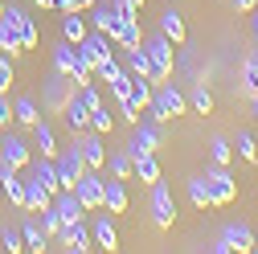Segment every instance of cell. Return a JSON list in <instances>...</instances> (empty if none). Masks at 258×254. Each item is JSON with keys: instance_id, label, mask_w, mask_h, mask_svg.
<instances>
[{"instance_id": "cell-26", "label": "cell", "mask_w": 258, "mask_h": 254, "mask_svg": "<svg viewBox=\"0 0 258 254\" xmlns=\"http://www.w3.org/2000/svg\"><path fill=\"white\" fill-rule=\"evenodd\" d=\"M61 37H66V41H82L86 37V21L78 13H66V17H61Z\"/></svg>"}, {"instance_id": "cell-40", "label": "cell", "mask_w": 258, "mask_h": 254, "mask_svg": "<svg viewBox=\"0 0 258 254\" xmlns=\"http://www.w3.org/2000/svg\"><path fill=\"white\" fill-rule=\"evenodd\" d=\"M242 82H246V90H250V94H258V66H254V61H246Z\"/></svg>"}, {"instance_id": "cell-42", "label": "cell", "mask_w": 258, "mask_h": 254, "mask_svg": "<svg viewBox=\"0 0 258 254\" xmlns=\"http://www.w3.org/2000/svg\"><path fill=\"white\" fill-rule=\"evenodd\" d=\"M254 5H258V0H234V9H238V13H250Z\"/></svg>"}, {"instance_id": "cell-43", "label": "cell", "mask_w": 258, "mask_h": 254, "mask_svg": "<svg viewBox=\"0 0 258 254\" xmlns=\"http://www.w3.org/2000/svg\"><path fill=\"white\" fill-rule=\"evenodd\" d=\"M119 5H127V9H136V13H140V9H144V0H119Z\"/></svg>"}, {"instance_id": "cell-21", "label": "cell", "mask_w": 258, "mask_h": 254, "mask_svg": "<svg viewBox=\"0 0 258 254\" xmlns=\"http://www.w3.org/2000/svg\"><path fill=\"white\" fill-rule=\"evenodd\" d=\"M160 33H164L172 45H180V41H184V21H180V13H176V9H164V17H160Z\"/></svg>"}, {"instance_id": "cell-5", "label": "cell", "mask_w": 258, "mask_h": 254, "mask_svg": "<svg viewBox=\"0 0 258 254\" xmlns=\"http://www.w3.org/2000/svg\"><path fill=\"white\" fill-rule=\"evenodd\" d=\"M254 246H258V238H254V230H250V226H242V221L225 226V230H221V238L213 242V250H217V254H230V250H238V254H250Z\"/></svg>"}, {"instance_id": "cell-9", "label": "cell", "mask_w": 258, "mask_h": 254, "mask_svg": "<svg viewBox=\"0 0 258 254\" xmlns=\"http://www.w3.org/2000/svg\"><path fill=\"white\" fill-rule=\"evenodd\" d=\"M152 221H156V226L160 230H172V221H176V205H172V193H168V188L164 184H152Z\"/></svg>"}, {"instance_id": "cell-25", "label": "cell", "mask_w": 258, "mask_h": 254, "mask_svg": "<svg viewBox=\"0 0 258 254\" xmlns=\"http://www.w3.org/2000/svg\"><path fill=\"white\" fill-rule=\"evenodd\" d=\"M33 132H37V148H41V156H49V160H53V156H57V144H53V127H49L45 119H37V123H33Z\"/></svg>"}, {"instance_id": "cell-38", "label": "cell", "mask_w": 258, "mask_h": 254, "mask_svg": "<svg viewBox=\"0 0 258 254\" xmlns=\"http://www.w3.org/2000/svg\"><path fill=\"white\" fill-rule=\"evenodd\" d=\"M192 107H197L201 115H209V111H213V94H209L205 86H197V90H192Z\"/></svg>"}, {"instance_id": "cell-29", "label": "cell", "mask_w": 258, "mask_h": 254, "mask_svg": "<svg viewBox=\"0 0 258 254\" xmlns=\"http://www.w3.org/2000/svg\"><path fill=\"white\" fill-rule=\"evenodd\" d=\"M21 238H25V250H33V254H41V250H45V230H41V226H33V221H29V226L21 230Z\"/></svg>"}, {"instance_id": "cell-15", "label": "cell", "mask_w": 258, "mask_h": 254, "mask_svg": "<svg viewBox=\"0 0 258 254\" xmlns=\"http://www.w3.org/2000/svg\"><path fill=\"white\" fill-rule=\"evenodd\" d=\"M103 209H107V213H123V209H127V188H123L119 176L103 180Z\"/></svg>"}, {"instance_id": "cell-3", "label": "cell", "mask_w": 258, "mask_h": 254, "mask_svg": "<svg viewBox=\"0 0 258 254\" xmlns=\"http://www.w3.org/2000/svg\"><path fill=\"white\" fill-rule=\"evenodd\" d=\"M53 70H61L74 86H86V82H90V66L82 61V53L74 49V41H61V45L53 49Z\"/></svg>"}, {"instance_id": "cell-48", "label": "cell", "mask_w": 258, "mask_h": 254, "mask_svg": "<svg viewBox=\"0 0 258 254\" xmlns=\"http://www.w3.org/2000/svg\"><path fill=\"white\" fill-rule=\"evenodd\" d=\"M0 193H5V188H0Z\"/></svg>"}, {"instance_id": "cell-6", "label": "cell", "mask_w": 258, "mask_h": 254, "mask_svg": "<svg viewBox=\"0 0 258 254\" xmlns=\"http://www.w3.org/2000/svg\"><path fill=\"white\" fill-rule=\"evenodd\" d=\"M144 53H148V61H152V82H160V78L172 74V41H168L164 33L152 37V41H144Z\"/></svg>"}, {"instance_id": "cell-31", "label": "cell", "mask_w": 258, "mask_h": 254, "mask_svg": "<svg viewBox=\"0 0 258 254\" xmlns=\"http://www.w3.org/2000/svg\"><path fill=\"white\" fill-rule=\"evenodd\" d=\"M148 99H152V86H148V78H136V74H132V103L144 111V107H148Z\"/></svg>"}, {"instance_id": "cell-17", "label": "cell", "mask_w": 258, "mask_h": 254, "mask_svg": "<svg viewBox=\"0 0 258 254\" xmlns=\"http://www.w3.org/2000/svg\"><path fill=\"white\" fill-rule=\"evenodd\" d=\"M61 242H66L70 250H78V254H82V250H90V242H94V238H90V230L82 226V217H78V221H66V226H61Z\"/></svg>"}, {"instance_id": "cell-47", "label": "cell", "mask_w": 258, "mask_h": 254, "mask_svg": "<svg viewBox=\"0 0 258 254\" xmlns=\"http://www.w3.org/2000/svg\"><path fill=\"white\" fill-rule=\"evenodd\" d=\"M0 13H5V0H0Z\"/></svg>"}, {"instance_id": "cell-46", "label": "cell", "mask_w": 258, "mask_h": 254, "mask_svg": "<svg viewBox=\"0 0 258 254\" xmlns=\"http://www.w3.org/2000/svg\"><path fill=\"white\" fill-rule=\"evenodd\" d=\"M254 119H258V94H254Z\"/></svg>"}, {"instance_id": "cell-4", "label": "cell", "mask_w": 258, "mask_h": 254, "mask_svg": "<svg viewBox=\"0 0 258 254\" xmlns=\"http://www.w3.org/2000/svg\"><path fill=\"white\" fill-rule=\"evenodd\" d=\"M148 111H152V119H176V115H184L188 111V103H184V94L168 82V86H160V90H152V99H148Z\"/></svg>"}, {"instance_id": "cell-32", "label": "cell", "mask_w": 258, "mask_h": 254, "mask_svg": "<svg viewBox=\"0 0 258 254\" xmlns=\"http://www.w3.org/2000/svg\"><path fill=\"white\" fill-rule=\"evenodd\" d=\"M41 230H45V238H53V234H61V217H57V209H53V201L41 209Z\"/></svg>"}, {"instance_id": "cell-33", "label": "cell", "mask_w": 258, "mask_h": 254, "mask_svg": "<svg viewBox=\"0 0 258 254\" xmlns=\"http://www.w3.org/2000/svg\"><path fill=\"white\" fill-rule=\"evenodd\" d=\"M90 132H99V136H107V132H111V115H107V107H103V103L90 111Z\"/></svg>"}, {"instance_id": "cell-16", "label": "cell", "mask_w": 258, "mask_h": 254, "mask_svg": "<svg viewBox=\"0 0 258 254\" xmlns=\"http://www.w3.org/2000/svg\"><path fill=\"white\" fill-rule=\"evenodd\" d=\"M0 160H5V164H13V168H25L29 160H33V156H29V144H25V140L9 136L5 144H0Z\"/></svg>"}, {"instance_id": "cell-28", "label": "cell", "mask_w": 258, "mask_h": 254, "mask_svg": "<svg viewBox=\"0 0 258 254\" xmlns=\"http://www.w3.org/2000/svg\"><path fill=\"white\" fill-rule=\"evenodd\" d=\"M188 201L197 205V209L213 205V201H209V184H205V176H192V180H188Z\"/></svg>"}, {"instance_id": "cell-23", "label": "cell", "mask_w": 258, "mask_h": 254, "mask_svg": "<svg viewBox=\"0 0 258 254\" xmlns=\"http://www.w3.org/2000/svg\"><path fill=\"white\" fill-rule=\"evenodd\" d=\"M127 70H132L136 78H148V82H152V61H148L144 45H132V49H127Z\"/></svg>"}, {"instance_id": "cell-45", "label": "cell", "mask_w": 258, "mask_h": 254, "mask_svg": "<svg viewBox=\"0 0 258 254\" xmlns=\"http://www.w3.org/2000/svg\"><path fill=\"white\" fill-rule=\"evenodd\" d=\"M250 61H254V66H258V49H254V53H250Z\"/></svg>"}, {"instance_id": "cell-30", "label": "cell", "mask_w": 258, "mask_h": 254, "mask_svg": "<svg viewBox=\"0 0 258 254\" xmlns=\"http://www.w3.org/2000/svg\"><path fill=\"white\" fill-rule=\"evenodd\" d=\"M94 74H103V78H107V86H111V82H119V78H123L127 70H123V66H119V61H115V57L107 53V57L99 61V66H94Z\"/></svg>"}, {"instance_id": "cell-24", "label": "cell", "mask_w": 258, "mask_h": 254, "mask_svg": "<svg viewBox=\"0 0 258 254\" xmlns=\"http://www.w3.org/2000/svg\"><path fill=\"white\" fill-rule=\"evenodd\" d=\"M90 238L99 242L103 250H115V246H119V234H115V226H111L107 217H99V221H94V230H90Z\"/></svg>"}, {"instance_id": "cell-36", "label": "cell", "mask_w": 258, "mask_h": 254, "mask_svg": "<svg viewBox=\"0 0 258 254\" xmlns=\"http://www.w3.org/2000/svg\"><path fill=\"white\" fill-rule=\"evenodd\" d=\"M111 176H119V180H127V176H132V156H127V152L111 156Z\"/></svg>"}, {"instance_id": "cell-22", "label": "cell", "mask_w": 258, "mask_h": 254, "mask_svg": "<svg viewBox=\"0 0 258 254\" xmlns=\"http://www.w3.org/2000/svg\"><path fill=\"white\" fill-rule=\"evenodd\" d=\"M33 176H37V180L49 188V197H53V193H61V180H57V168H53V160H49V156L33 164Z\"/></svg>"}, {"instance_id": "cell-2", "label": "cell", "mask_w": 258, "mask_h": 254, "mask_svg": "<svg viewBox=\"0 0 258 254\" xmlns=\"http://www.w3.org/2000/svg\"><path fill=\"white\" fill-rule=\"evenodd\" d=\"M33 45H37V25H33V17H25L21 9L0 13V49L25 53V49H33Z\"/></svg>"}, {"instance_id": "cell-35", "label": "cell", "mask_w": 258, "mask_h": 254, "mask_svg": "<svg viewBox=\"0 0 258 254\" xmlns=\"http://www.w3.org/2000/svg\"><path fill=\"white\" fill-rule=\"evenodd\" d=\"M0 250H9V254H21L25 250V238H21V230H5V238H0Z\"/></svg>"}, {"instance_id": "cell-14", "label": "cell", "mask_w": 258, "mask_h": 254, "mask_svg": "<svg viewBox=\"0 0 258 254\" xmlns=\"http://www.w3.org/2000/svg\"><path fill=\"white\" fill-rule=\"evenodd\" d=\"M160 148V132L148 123H136V136L127 140V156H140V152H156Z\"/></svg>"}, {"instance_id": "cell-18", "label": "cell", "mask_w": 258, "mask_h": 254, "mask_svg": "<svg viewBox=\"0 0 258 254\" xmlns=\"http://www.w3.org/2000/svg\"><path fill=\"white\" fill-rule=\"evenodd\" d=\"M132 172L144 180V184H156L160 180V164H156V152H140L132 156Z\"/></svg>"}, {"instance_id": "cell-19", "label": "cell", "mask_w": 258, "mask_h": 254, "mask_svg": "<svg viewBox=\"0 0 258 254\" xmlns=\"http://www.w3.org/2000/svg\"><path fill=\"white\" fill-rule=\"evenodd\" d=\"M78 152H82L86 168H103V160H107V152H103V136H99V132H94V136H86V140L78 144Z\"/></svg>"}, {"instance_id": "cell-20", "label": "cell", "mask_w": 258, "mask_h": 254, "mask_svg": "<svg viewBox=\"0 0 258 254\" xmlns=\"http://www.w3.org/2000/svg\"><path fill=\"white\" fill-rule=\"evenodd\" d=\"M53 197H49V188L33 176V180H25V209H33V213H41L45 205H49Z\"/></svg>"}, {"instance_id": "cell-41", "label": "cell", "mask_w": 258, "mask_h": 254, "mask_svg": "<svg viewBox=\"0 0 258 254\" xmlns=\"http://www.w3.org/2000/svg\"><path fill=\"white\" fill-rule=\"evenodd\" d=\"M13 119V111H9V103H5V90H0V123H9Z\"/></svg>"}, {"instance_id": "cell-10", "label": "cell", "mask_w": 258, "mask_h": 254, "mask_svg": "<svg viewBox=\"0 0 258 254\" xmlns=\"http://www.w3.org/2000/svg\"><path fill=\"white\" fill-rule=\"evenodd\" d=\"M107 41H111V37L103 33V29H94V33H86L82 41H74V49L82 53V61L90 66V74H94V66H99V61H103V57L111 53V49H107Z\"/></svg>"}, {"instance_id": "cell-13", "label": "cell", "mask_w": 258, "mask_h": 254, "mask_svg": "<svg viewBox=\"0 0 258 254\" xmlns=\"http://www.w3.org/2000/svg\"><path fill=\"white\" fill-rule=\"evenodd\" d=\"M53 209H57V217H61V226H66V221H78V217L86 213V205L78 201L74 188H61V193H53Z\"/></svg>"}, {"instance_id": "cell-37", "label": "cell", "mask_w": 258, "mask_h": 254, "mask_svg": "<svg viewBox=\"0 0 258 254\" xmlns=\"http://www.w3.org/2000/svg\"><path fill=\"white\" fill-rule=\"evenodd\" d=\"M209 156H213V164H230V156H234V148H230V144H225V140L217 136V140L209 144Z\"/></svg>"}, {"instance_id": "cell-27", "label": "cell", "mask_w": 258, "mask_h": 254, "mask_svg": "<svg viewBox=\"0 0 258 254\" xmlns=\"http://www.w3.org/2000/svg\"><path fill=\"white\" fill-rule=\"evenodd\" d=\"M13 119H17V123H25V127H33V123L41 119V115H37V103H33V99H17Z\"/></svg>"}, {"instance_id": "cell-8", "label": "cell", "mask_w": 258, "mask_h": 254, "mask_svg": "<svg viewBox=\"0 0 258 254\" xmlns=\"http://www.w3.org/2000/svg\"><path fill=\"white\" fill-rule=\"evenodd\" d=\"M205 184H209V201H213V205H230V201L238 197V184H234L230 172H225V164L209 168V172H205Z\"/></svg>"}, {"instance_id": "cell-12", "label": "cell", "mask_w": 258, "mask_h": 254, "mask_svg": "<svg viewBox=\"0 0 258 254\" xmlns=\"http://www.w3.org/2000/svg\"><path fill=\"white\" fill-rule=\"evenodd\" d=\"M61 119H66L70 132H86V127H90V107H86L82 94H70V99L61 103Z\"/></svg>"}, {"instance_id": "cell-11", "label": "cell", "mask_w": 258, "mask_h": 254, "mask_svg": "<svg viewBox=\"0 0 258 254\" xmlns=\"http://www.w3.org/2000/svg\"><path fill=\"white\" fill-rule=\"evenodd\" d=\"M74 193H78V201H82L86 209H99V205H103V176L94 172V168H86V172L78 176V184H74Z\"/></svg>"}, {"instance_id": "cell-7", "label": "cell", "mask_w": 258, "mask_h": 254, "mask_svg": "<svg viewBox=\"0 0 258 254\" xmlns=\"http://www.w3.org/2000/svg\"><path fill=\"white\" fill-rule=\"evenodd\" d=\"M53 168H57V180H61V188H74V184H78V176L86 172V160H82L78 144H70L61 156H53Z\"/></svg>"}, {"instance_id": "cell-34", "label": "cell", "mask_w": 258, "mask_h": 254, "mask_svg": "<svg viewBox=\"0 0 258 254\" xmlns=\"http://www.w3.org/2000/svg\"><path fill=\"white\" fill-rule=\"evenodd\" d=\"M238 156L254 164V156H258V140H254L250 132H238Z\"/></svg>"}, {"instance_id": "cell-1", "label": "cell", "mask_w": 258, "mask_h": 254, "mask_svg": "<svg viewBox=\"0 0 258 254\" xmlns=\"http://www.w3.org/2000/svg\"><path fill=\"white\" fill-rule=\"evenodd\" d=\"M90 21H94V29H103V33L111 41H119L123 49L140 45V13L119 5V0H94L90 5Z\"/></svg>"}, {"instance_id": "cell-39", "label": "cell", "mask_w": 258, "mask_h": 254, "mask_svg": "<svg viewBox=\"0 0 258 254\" xmlns=\"http://www.w3.org/2000/svg\"><path fill=\"white\" fill-rule=\"evenodd\" d=\"M17 82V74H13V66H9V57H5V49H0V90H9Z\"/></svg>"}, {"instance_id": "cell-44", "label": "cell", "mask_w": 258, "mask_h": 254, "mask_svg": "<svg viewBox=\"0 0 258 254\" xmlns=\"http://www.w3.org/2000/svg\"><path fill=\"white\" fill-rule=\"evenodd\" d=\"M250 13H254V37H258V5H254V9H250Z\"/></svg>"}]
</instances>
